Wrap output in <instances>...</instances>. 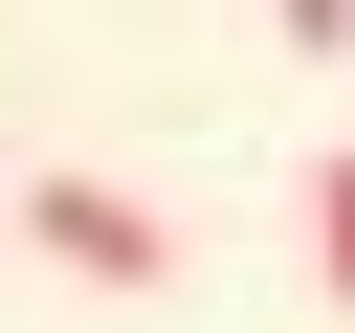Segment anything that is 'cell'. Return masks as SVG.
I'll list each match as a JSON object with an SVG mask.
<instances>
[{
  "mask_svg": "<svg viewBox=\"0 0 355 333\" xmlns=\"http://www.w3.org/2000/svg\"><path fill=\"white\" fill-rule=\"evenodd\" d=\"M22 244L89 266V289H178V222H155L133 178H22Z\"/></svg>",
  "mask_w": 355,
  "mask_h": 333,
  "instance_id": "cell-1",
  "label": "cell"
},
{
  "mask_svg": "<svg viewBox=\"0 0 355 333\" xmlns=\"http://www.w3.org/2000/svg\"><path fill=\"white\" fill-rule=\"evenodd\" d=\"M311 266H333V311H355V133L311 155Z\"/></svg>",
  "mask_w": 355,
  "mask_h": 333,
  "instance_id": "cell-2",
  "label": "cell"
},
{
  "mask_svg": "<svg viewBox=\"0 0 355 333\" xmlns=\"http://www.w3.org/2000/svg\"><path fill=\"white\" fill-rule=\"evenodd\" d=\"M266 22H288V44H355V0H266Z\"/></svg>",
  "mask_w": 355,
  "mask_h": 333,
  "instance_id": "cell-3",
  "label": "cell"
}]
</instances>
